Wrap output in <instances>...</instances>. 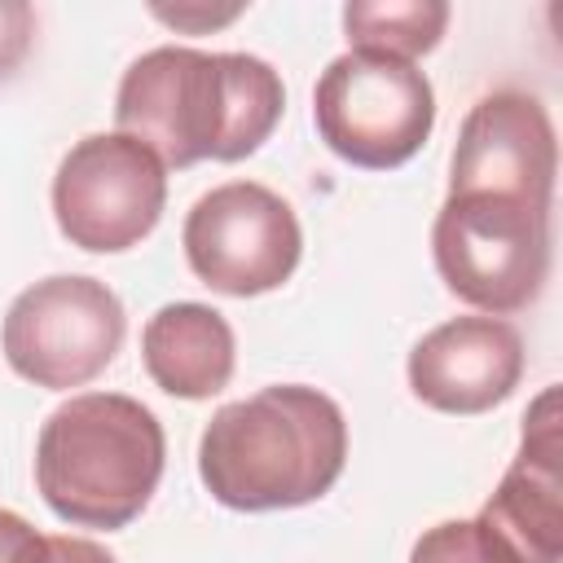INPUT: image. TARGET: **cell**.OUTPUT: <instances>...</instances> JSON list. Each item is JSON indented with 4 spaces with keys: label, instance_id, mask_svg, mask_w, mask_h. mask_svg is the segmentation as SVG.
Here are the masks:
<instances>
[{
    "label": "cell",
    "instance_id": "16",
    "mask_svg": "<svg viewBox=\"0 0 563 563\" xmlns=\"http://www.w3.org/2000/svg\"><path fill=\"white\" fill-rule=\"evenodd\" d=\"M0 563H48V537L18 510H0Z\"/></svg>",
    "mask_w": 563,
    "mask_h": 563
},
{
    "label": "cell",
    "instance_id": "10",
    "mask_svg": "<svg viewBox=\"0 0 563 563\" xmlns=\"http://www.w3.org/2000/svg\"><path fill=\"white\" fill-rule=\"evenodd\" d=\"M515 563H559L563 554V431L559 387L523 413V440L501 484L475 515Z\"/></svg>",
    "mask_w": 563,
    "mask_h": 563
},
{
    "label": "cell",
    "instance_id": "18",
    "mask_svg": "<svg viewBox=\"0 0 563 563\" xmlns=\"http://www.w3.org/2000/svg\"><path fill=\"white\" fill-rule=\"evenodd\" d=\"M48 563H119V559L88 537H48Z\"/></svg>",
    "mask_w": 563,
    "mask_h": 563
},
{
    "label": "cell",
    "instance_id": "6",
    "mask_svg": "<svg viewBox=\"0 0 563 563\" xmlns=\"http://www.w3.org/2000/svg\"><path fill=\"white\" fill-rule=\"evenodd\" d=\"M128 317L119 295L79 273H57L26 286L4 312V361L18 378L70 391L92 383L123 347Z\"/></svg>",
    "mask_w": 563,
    "mask_h": 563
},
{
    "label": "cell",
    "instance_id": "13",
    "mask_svg": "<svg viewBox=\"0 0 563 563\" xmlns=\"http://www.w3.org/2000/svg\"><path fill=\"white\" fill-rule=\"evenodd\" d=\"M449 26L444 0H352L343 9V31L356 53H383L413 62L440 44Z\"/></svg>",
    "mask_w": 563,
    "mask_h": 563
},
{
    "label": "cell",
    "instance_id": "15",
    "mask_svg": "<svg viewBox=\"0 0 563 563\" xmlns=\"http://www.w3.org/2000/svg\"><path fill=\"white\" fill-rule=\"evenodd\" d=\"M35 40V9L26 0H0V79H9Z\"/></svg>",
    "mask_w": 563,
    "mask_h": 563
},
{
    "label": "cell",
    "instance_id": "8",
    "mask_svg": "<svg viewBox=\"0 0 563 563\" xmlns=\"http://www.w3.org/2000/svg\"><path fill=\"white\" fill-rule=\"evenodd\" d=\"M180 242L194 277L233 299L277 290L303 255L290 202L255 180H229L202 194L185 216Z\"/></svg>",
    "mask_w": 563,
    "mask_h": 563
},
{
    "label": "cell",
    "instance_id": "4",
    "mask_svg": "<svg viewBox=\"0 0 563 563\" xmlns=\"http://www.w3.org/2000/svg\"><path fill=\"white\" fill-rule=\"evenodd\" d=\"M440 282L484 317L523 312L550 277V207L449 194L431 224Z\"/></svg>",
    "mask_w": 563,
    "mask_h": 563
},
{
    "label": "cell",
    "instance_id": "2",
    "mask_svg": "<svg viewBox=\"0 0 563 563\" xmlns=\"http://www.w3.org/2000/svg\"><path fill=\"white\" fill-rule=\"evenodd\" d=\"M347 462L343 409L303 383H277L211 413L198 475L229 510H295L334 488Z\"/></svg>",
    "mask_w": 563,
    "mask_h": 563
},
{
    "label": "cell",
    "instance_id": "12",
    "mask_svg": "<svg viewBox=\"0 0 563 563\" xmlns=\"http://www.w3.org/2000/svg\"><path fill=\"white\" fill-rule=\"evenodd\" d=\"M141 356L167 396L207 400L233 378V325L207 303H163L141 334Z\"/></svg>",
    "mask_w": 563,
    "mask_h": 563
},
{
    "label": "cell",
    "instance_id": "17",
    "mask_svg": "<svg viewBox=\"0 0 563 563\" xmlns=\"http://www.w3.org/2000/svg\"><path fill=\"white\" fill-rule=\"evenodd\" d=\"M238 13H242V4H233V9H207V4H176V9H167V4H154V18L172 22L176 31H202V26H224V22H233Z\"/></svg>",
    "mask_w": 563,
    "mask_h": 563
},
{
    "label": "cell",
    "instance_id": "5",
    "mask_svg": "<svg viewBox=\"0 0 563 563\" xmlns=\"http://www.w3.org/2000/svg\"><path fill=\"white\" fill-rule=\"evenodd\" d=\"M312 119L343 163L387 172L427 145L435 92L413 62L352 48L321 70L312 88Z\"/></svg>",
    "mask_w": 563,
    "mask_h": 563
},
{
    "label": "cell",
    "instance_id": "1",
    "mask_svg": "<svg viewBox=\"0 0 563 563\" xmlns=\"http://www.w3.org/2000/svg\"><path fill=\"white\" fill-rule=\"evenodd\" d=\"M282 110L286 88L264 57L185 44L141 53L114 97L119 132L150 145L163 167H194L202 158L238 163L273 136Z\"/></svg>",
    "mask_w": 563,
    "mask_h": 563
},
{
    "label": "cell",
    "instance_id": "14",
    "mask_svg": "<svg viewBox=\"0 0 563 563\" xmlns=\"http://www.w3.org/2000/svg\"><path fill=\"white\" fill-rule=\"evenodd\" d=\"M409 563H515V559L493 541V532L479 519H444L413 541Z\"/></svg>",
    "mask_w": 563,
    "mask_h": 563
},
{
    "label": "cell",
    "instance_id": "3",
    "mask_svg": "<svg viewBox=\"0 0 563 563\" xmlns=\"http://www.w3.org/2000/svg\"><path fill=\"white\" fill-rule=\"evenodd\" d=\"M167 462L163 422L123 391H84L48 413L35 440V484L48 510L75 528L132 523Z\"/></svg>",
    "mask_w": 563,
    "mask_h": 563
},
{
    "label": "cell",
    "instance_id": "9",
    "mask_svg": "<svg viewBox=\"0 0 563 563\" xmlns=\"http://www.w3.org/2000/svg\"><path fill=\"white\" fill-rule=\"evenodd\" d=\"M559 141L550 110L519 88L479 97L457 132L449 194H488L532 207H554Z\"/></svg>",
    "mask_w": 563,
    "mask_h": 563
},
{
    "label": "cell",
    "instance_id": "7",
    "mask_svg": "<svg viewBox=\"0 0 563 563\" xmlns=\"http://www.w3.org/2000/svg\"><path fill=\"white\" fill-rule=\"evenodd\" d=\"M167 202L163 158L123 132H92L53 176V216L70 246L114 255L154 233Z\"/></svg>",
    "mask_w": 563,
    "mask_h": 563
},
{
    "label": "cell",
    "instance_id": "11",
    "mask_svg": "<svg viewBox=\"0 0 563 563\" xmlns=\"http://www.w3.org/2000/svg\"><path fill=\"white\" fill-rule=\"evenodd\" d=\"M523 378V339L501 317H453L409 352V387L440 413H484Z\"/></svg>",
    "mask_w": 563,
    "mask_h": 563
}]
</instances>
